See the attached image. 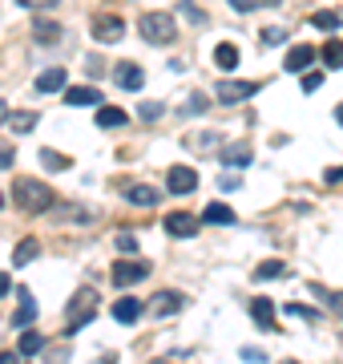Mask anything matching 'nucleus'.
<instances>
[{"mask_svg":"<svg viewBox=\"0 0 343 364\" xmlns=\"http://www.w3.org/2000/svg\"><path fill=\"white\" fill-rule=\"evenodd\" d=\"M12 202L28 215H45L49 207H57V194L49 191L41 178H17L12 182Z\"/></svg>","mask_w":343,"mask_h":364,"instance_id":"f257e3e1","label":"nucleus"},{"mask_svg":"<svg viewBox=\"0 0 343 364\" xmlns=\"http://www.w3.org/2000/svg\"><path fill=\"white\" fill-rule=\"evenodd\" d=\"M141 37L150 41V45H170L174 37H178V24H174V12H141Z\"/></svg>","mask_w":343,"mask_h":364,"instance_id":"f03ea898","label":"nucleus"},{"mask_svg":"<svg viewBox=\"0 0 343 364\" xmlns=\"http://www.w3.org/2000/svg\"><path fill=\"white\" fill-rule=\"evenodd\" d=\"M93 315H97V291L93 288H81L73 300H69V320H65V332H81L85 324H93Z\"/></svg>","mask_w":343,"mask_h":364,"instance_id":"7ed1b4c3","label":"nucleus"},{"mask_svg":"<svg viewBox=\"0 0 343 364\" xmlns=\"http://www.w3.org/2000/svg\"><path fill=\"white\" fill-rule=\"evenodd\" d=\"M93 37H97L101 45H117V41L125 37V21H121L117 12H97V17H93Z\"/></svg>","mask_w":343,"mask_h":364,"instance_id":"20e7f679","label":"nucleus"},{"mask_svg":"<svg viewBox=\"0 0 343 364\" xmlns=\"http://www.w3.org/2000/svg\"><path fill=\"white\" fill-rule=\"evenodd\" d=\"M146 275H150V263H141V259H117L114 263V284L121 291L134 288V284H141Z\"/></svg>","mask_w":343,"mask_h":364,"instance_id":"39448f33","label":"nucleus"},{"mask_svg":"<svg viewBox=\"0 0 343 364\" xmlns=\"http://www.w3.org/2000/svg\"><path fill=\"white\" fill-rule=\"evenodd\" d=\"M254 94H258L254 81H218V101L222 105H238V101H247Z\"/></svg>","mask_w":343,"mask_h":364,"instance_id":"423d86ee","label":"nucleus"},{"mask_svg":"<svg viewBox=\"0 0 343 364\" xmlns=\"http://www.w3.org/2000/svg\"><path fill=\"white\" fill-rule=\"evenodd\" d=\"M114 81L121 85V89L137 94V89L146 85V73H141V65H134V61H117L114 65Z\"/></svg>","mask_w":343,"mask_h":364,"instance_id":"0eeeda50","label":"nucleus"},{"mask_svg":"<svg viewBox=\"0 0 343 364\" xmlns=\"http://www.w3.org/2000/svg\"><path fill=\"white\" fill-rule=\"evenodd\" d=\"M166 231H170L174 239H194V235H198V218L186 215V211H170V215H166Z\"/></svg>","mask_w":343,"mask_h":364,"instance_id":"6e6552de","label":"nucleus"},{"mask_svg":"<svg viewBox=\"0 0 343 364\" xmlns=\"http://www.w3.org/2000/svg\"><path fill=\"white\" fill-rule=\"evenodd\" d=\"M166 187H170V194H190L194 187H198V174L190 166H174L170 170V178H166Z\"/></svg>","mask_w":343,"mask_h":364,"instance_id":"1a4fd4ad","label":"nucleus"},{"mask_svg":"<svg viewBox=\"0 0 343 364\" xmlns=\"http://www.w3.org/2000/svg\"><path fill=\"white\" fill-rule=\"evenodd\" d=\"M141 312H146V304L134 300V295H121V300L114 304V320H117V324H137Z\"/></svg>","mask_w":343,"mask_h":364,"instance_id":"9d476101","label":"nucleus"},{"mask_svg":"<svg viewBox=\"0 0 343 364\" xmlns=\"http://www.w3.org/2000/svg\"><path fill=\"white\" fill-rule=\"evenodd\" d=\"M17 295H21V308L12 312V328H28V324L37 320V300H33L28 288H17Z\"/></svg>","mask_w":343,"mask_h":364,"instance_id":"9b49d317","label":"nucleus"},{"mask_svg":"<svg viewBox=\"0 0 343 364\" xmlns=\"http://www.w3.org/2000/svg\"><path fill=\"white\" fill-rule=\"evenodd\" d=\"M182 304H186V295L182 291H158L154 300H150V308L158 315H174V312H182Z\"/></svg>","mask_w":343,"mask_h":364,"instance_id":"f8f14e48","label":"nucleus"},{"mask_svg":"<svg viewBox=\"0 0 343 364\" xmlns=\"http://www.w3.org/2000/svg\"><path fill=\"white\" fill-rule=\"evenodd\" d=\"M125 202H134V207H158V202H161V194H158V187L134 182V187L125 191Z\"/></svg>","mask_w":343,"mask_h":364,"instance_id":"ddd939ff","label":"nucleus"},{"mask_svg":"<svg viewBox=\"0 0 343 364\" xmlns=\"http://www.w3.org/2000/svg\"><path fill=\"white\" fill-rule=\"evenodd\" d=\"M218 158H222V166H247V162L254 158V150L247 142H234V146H222Z\"/></svg>","mask_w":343,"mask_h":364,"instance_id":"4468645a","label":"nucleus"},{"mask_svg":"<svg viewBox=\"0 0 343 364\" xmlns=\"http://www.w3.org/2000/svg\"><path fill=\"white\" fill-rule=\"evenodd\" d=\"M251 320L258 324V328L274 332V304L267 300V295H254V304H251Z\"/></svg>","mask_w":343,"mask_h":364,"instance_id":"2eb2a0df","label":"nucleus"},{"mask_svg":"<svg viewBox=\"0 0 343 364\" xmlns=\"http://www.w3.org/2000/svg\"><path fill=\"white\" fill-rule=\"evenodd\" d=\"M311 61H315V45H295L287 53V73H303Z\"/></svg>","mask_w":343,"mask_h":364,"instance_id":"dca6fc26","label":"nucleus"},{"mask_svg":"<svg viewBox=\"0 0 343 364\" xmlns=\"http://www.w3.org/2000/svg\"><path fill=\"white\" fill-rule=\"evenodd\" d=\"M69 105H101V89L97 85H73L65 94Z\"/></svg>","mask_w":343,"mask_h":364,"instance_id":"f3484780","label":"nucleus"},{"mask_svg":"<svg viewBox=\"0 0 343 364\" xmlns=\"http://www.w3.org/2000/svg\"><path fill=\"white\" fill-rule=\"evenodd\" d=\"M33 37H37L41 45H57V41L65 37V28L57 21H33Z\"/></svg>","mask_w":343,"mask_h":364,"instance_id":"a211bd4d","label":"nucleus"},{"mask_svg":"<svg viewBox=\"0 0 343 364\" xmlns=\"http://www.w3.org/2000/svg\"><path fill=\"white\" fill-rule=\"evenodd\" d=\"M45 348V336L41 332H33V328H21V340H17V352L21 356H37Z\"/></svg>","mask_w":343,"mask_h":364,"instance_id":"6ab92c4d","label":"nucleus"},{"mask_svg":"<svg viewBox=\"0 0 343 364\" xmlns=\"http://www.w3.org/2000/svg\"><path fill=\"white\" fill-rule=\"evenodd\" d=\"M65 77H69L65 69H45L37 77V89H41V94H57V89L65 85Z\"/></svg>","mask_w":343,"mask_h":364,"instance_id":"aec40b11","label":"nucleus"},{"mask_svg":"<svg viewBox=\"0 0 343 364\" xmlns=\"http://www.w3.org/2000/svg\"><path fill=\"white\" fill-rule=\"evenodd\" d=\"M37 255H41V243H37V239H21V243H17V251H12V263L24 267V263H33Z\"/></svg>","mask_w":343,"mask_h":364,"instance_id":"412c9836","label":"nucleus"},{"mask_svg":"<svg viewBox=\"0 0 343 364\" xmlns=\"http://www.w3.org/2000/svg\"><path fill=\"white\" fill-rule=\"evenodd\" d=\"M97 125H101V130H117V125H125V110H117V105H101V110H97Z\"/></svg>","mask_w":343,"mask_h":364,"instance_id":"4be33fe9","label":"nucleus"},{"mask_svg":"<svg viewBox=\"0 0 343 364\" xmlns=\"http://www.w3.org/2000/svg\"><path fill=\"white\" fill-rule=\"evenodd\" d=\"M202 223L230 227V223H234V211H230V207H222V202H210V207H206V215H202Z\"/></svg>","mask_w":343,"mask_h":364,"instance_id":"5701e85b","label":"nucleus"},{"mask_svg":"<svg viewBox=\"0 0 343 364\" xmlns=\"http://www.w3.org/2000/svg\"><path fill=\"white\" fill-rule=\"evenodd\" d=\"M214 65H218V69H238V49L234 45H227V41H222V45L214 49Z\"/></svg>","mask_w":343,"mask_h":364,"instance_id":"b1692460","label":"nucleus"},{"mask_svg":"<svg viewBox=\"0 0 343 364\" xmlns=\"http://www.w3.org/2000/svg\"><path fill=\"white\" fill-rule=\"evenodd\" d=\"M283 271H287V263H283V259H263V263L254 267V279H279Z\"/></svg>","mask_w":343,"mask_h":364,"instance_id":"393cba45","label":"nucleus"},{"mask_svg":"<svg viewBox=\"0 0 343 364\" xmlns=\"http://www.w3.org/2000/svg\"><path fill=\"white\" fill-rule=\"evenodd\" d=\"M311 24H315V28H323V33H335V28L343 24V17H340V12H331V8H323V12H315V17H311Z\"/></svg>","mask_w":343,"mask_h":364,"instance_id":"a878e982","label":"nucleus"},{"mask_svg":"<svg viewBox=\"0 0 343 364\" xmlns=\"http://www.w3.org/2000/svg\"><path fill=\"white\" fill-rule=\"evenodd\" d=\"M41 166L45 170H69L73 158H69V154H57V150H41Z\"/></svg>","mask_w":343,"mask_h":364,"instance_id":"bb28decb","label":"nucleus"},{"mask_svg":"<svg viewBox=\"0 0 343 364\" xmlns=\"http://www.w3.org/2000/svg\"><path fill=\"white\" fill-rule=\"evenodd\" d=\"M323 65H327V69H343V41L323 45Z\"/></svg>","mask_w":343,"mask_h":364,"instance_id":"cd10ccee","label":"nucleus"},{"mask_svg":"<svg viewBox=\"0 0 343 364\" xmlns=\"http://www.w3.org/2000/svg\"><path fill=\"white\" fill-rule=\"evenodd\" d=\"M8 125H12V130H17V134H28V130H37V114H33V110H28V114H8Z\"/></svg>","mask_w":343,"mask_h":364,"instance_id":"c85d7f7f","label":"nucleus"},{"mask_svg":"<svg viewBox=\"0 0 343 364\" xmlns=\"http://www.w3.org/2000/svg\"><path fill=\"white\" fill-rule=\"evenodd\" d=\"M137 118L141 121H158L161 118V101H141V105H137Z\"/></svg>","mask_w":343,"mask_h":364,"instance_id":"c756f323","label":"nucleus"},{"mask_svg":"<svg viewBox=\"0 0 343 364\" xmlns=\"http://www.w3.org/2000/svg\"><path fill=\"white\" fill-rule=\"evenodd\" d=\"M114 243H117V251H121V255H134V251H137V239L130 235V231H117Z\"/></svg>","mask_w":343,"mask_h":364,"instance_id":"7c9ffc66","label":"nucleus"},{"mask_svg":"<svg viewBox=\"0 0 343 364\" xmlns=\"http://www.w3.org/2000/svg\"><path fill=\"white\" fill-rule=\"evenodd\" d=\"M17 4H21V8H28V12H53L61 0H17Z\"/></svg>","mask_w":343,"mask_h":364,"instance_id":"2f4dec72","label":"nucleus"},{"mask_svg":"<svg viewBox=\"0 0 343 364\" xmlns=\"http://www.w3.org/2000/svg\"><path fill=\"white\" fill-rule=\"evenodd\" d=\"M178 12H186V21H194V24H206L202 8H198V4H190V0H182V4H178Z\"/></svg>","mask_w":343,"mask_h":364,"instance_id":"473e14b6","label":"nucleus"},{"mask_svg":"<svg viewBox=\"0 0 343 364\" xmlns=\"http://www.w3.org/2000/svg\"><path fill=\"white\" fill-rule=\"evenodd\" d=\"M258 4H274V0H230V8H234V12H254Z\"/></svg>","mask_w":343,"mask_h":364,"instance_id":"72a5a7b5","label":"nucleus"},{"mask_svg":"<svg viewBox=\"0 0 343 364\" xmlns=\"http://www.w3.org/2000/svg\"><path fill=\"white\" fill-rule=\"evenodd\" d=\"M186 114H206V97L202 94H190V97H186Z\"/></svg>","mask_w":343,"mask_h":364,"instance_id":"f704fd0d","label":"nucleus"},{"mask_svg":"<svg viewBox=\"0 0 343 364\" xmlns=\"http://www.w3.org/2000/svg\"><path fill=\"white\" fill-rule=\"evenodd\" d=\"M287 41V28H263V45H279Z\"/></svg>","mask_w":343,"mask_h":364,"instance_id":"c9c22d12","label":"nucleus"},{"mask_svg":"<svg viewBox=\"0 0 343 364\" xmlns=\"http://www.w3.org/2000/svg\"><path fill=\"white\" fill-rule=\"evenodd\" d=\"M323 295V300H331V312H343V291H323V288H315Z\"/></svg>","mask_w":343,"mask_h":364,"instance_id":"e433bc0d","label":"nucleus"},{"mask_svg":"<svg viewBox=\"0 0 343 364\" xmlns=\"http://www.w3.org/2000/svg\"><path fill=\"white\" fill-rule=\"evenodd\" d=\"M319 85H323V77H319V73H307V77H303V94H315Z\"/></svg>","mask_w":343,"mask_h":364,"instance_id":"4c0bfd02","label":"nucleus"},{"mask_svg":"<svg viewBox=\"0 0 343 364\" xmlns=\"http://www.w3.org/2000/svg\"><path fill=\"white\" fill-rule=\"evenodd\" d=\"M12 162H17V150L12 146H0V170H8Z\"/></svg>","mask_w":343,"mask_h":364,"instance_id":"58836bf2","label":"nucleus"},{"mask_svg":"<svg viewBox=\"0 0 343 364\" xmlns=\"http://www.w3.org/2000/svg\"><path fill=\"white\" fill-rule=\"evenodd\" d=\"M214 142H218V138H214V134H202V138H194V146H198V150H202V154H210V150H214Z\"/></svg>","mask_w":343,"mask_h":364,"instance_id":"ea45409f","label":"nucleus"},{"mask_svg":"<svg viewBox=\"0 0 343 364\" xmlns=\"http://www.w3.org/2000/svg\"><path fill=\"white\" fill-rule=\"evenodd\" d=\"M243 361H254V364H263V361H267V352H263V348H243Z\"/></svg>","mask_w":343,"mask_h":364,"instance_id":"a19ab883","label":"nucleus"},{"mask_svg":"<svg viewBox=\"0 0 343 364\" xmlns=\"http://www.w3.org/2000/svg\"><path fill=\"white\" fill-rule=\"evenodd\" d=\"M218 187H222V191H238V187H243V178H234V174H227V178H218Z\"/></svg>","mask_w":343,"mask_h":364,"instance_id":"79ce46f5","label":"nucleus"},{"mask_svg":"<svg viewBox=\"0 0 343 364\" xmlns=\"http://www.w3.org/2000/svg\"><path fill=\"white\" fill-rule=\"evenodd\" d=\"M287 312L303 315V320H315V312H311V308H303V304H287Z\"/></svg>","mask_w":343,"mask_h":364,"instance_id":"37998d69","label":"nucleus"},{"mask_svg":"<svg viewBox=\"0 0 343 364\" xmlns=\"http://www.w3.org/2000/svg\"><path fill=\"white\" fill-rule=\"evenodd\" d=\"M323 178H327L331 187H335V182H343V166H331V170H327V174H323Z\"/></svg>","mask_w":343,"mask_h":364,"instance_id":"c03bdc74","label":"nucleus"},{"mask_svg":"<svg viewBox=\"0 0 343 364\" xmlns=\"http://www.w3.org/2000/svg\"><path fill=\"white\" fill-rule=\"evenodd\" d=\"M0 364H21V352H0Z\"/></svg>","mask_w":343,"mask_h":364,"instance_id":"a18cd8bd","label":"nucleus"},{"mask_svg":"<svg viewBox=\"0 0 343 364\" xmlns=\"http://www.w3.org/2000/svg\"><path fill=\"white\" fill-rule=\"evenodd\" d=\"M8 291H12V279H8V275L0 271V295H8Z\"/></svg>","mask_w":343,"mask_h":364,"instance_id":"49530a36","label":"nucleus"},{"mask_svg":"<svg viewBox=\"0 0 343 364\" xmlns=\"http://www.w3.org/2000/svg\"><path fill=\"white\" fill-rule=\"evenodd\" d=\"M4 121H8V105H4V101H0V125H4Z\"/></svg>","mask_w":343,"mask_h":364,"instance_id":"de8ad7c7","label":"nucleus"},{"mask_svg":"<svg viewBox=\"0 0 343 364\" xmlns=\"http://www.w3.org/2000/svg\"><path fill=\"white\" fill-rule=\"evenodd\" d=\"M335 121H340V125H343V101H340V105H335Z\"/></svg>","mask_w":343,"mask_h":364,"instance_id":"09e8293b","label":"nucleus"},{"mask_svg":"<svg viewBox=\"0 0 343 364\" xmlns=\"http://www.w3.org/2000/svg\"><path fill=\"white\" fill-rule=\"evenodd\" d=\"M0 207H4V194H0Z\"/></svg>","mask_w":343,"mask_h":364,"instance_id":"8fccbe9b","label":"nucleus"},{"mask_svg":"<svg viewBox=\"0 0 343 364\" xmlns=\"http://www.w3.org/2000/svg\"><path fill=\"white\" fill-rule=\"evenodd\" d=\"M154 364H166V361H154Z\"/></svg>","mask_w":343,"mask_h":364,"instance_id":"3c124183","label":"nucleus"},{"mask_svg":"<svg viewBox=\"0 0 343 364\" xmlns=\"http://www.w3.org/2000/svg\"><path fill=\"white\" fill-rule=\"evenodd\" d=\"M287 364H295V361H287Z\"/></svg>","mask_w":343,"mask_h":364,"instance_id":"603ef678","label":"nucleus"}]
</instances>
